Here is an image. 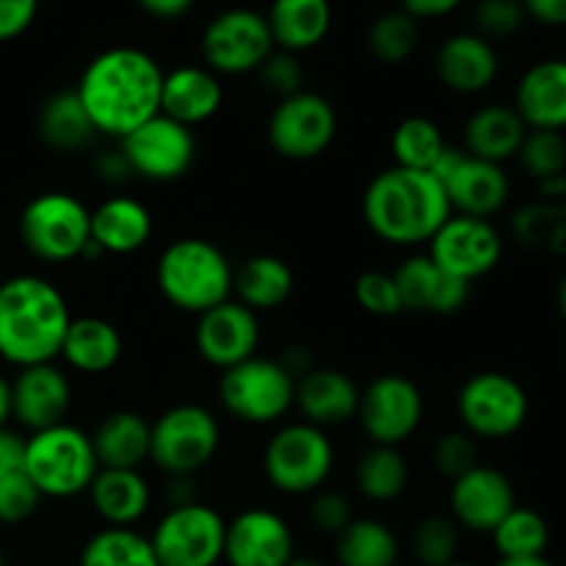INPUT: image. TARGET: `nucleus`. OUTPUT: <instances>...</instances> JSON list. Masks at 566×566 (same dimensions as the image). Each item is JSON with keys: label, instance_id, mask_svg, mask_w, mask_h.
<instances>
[{"label": "nucleus", "instance_id": "obj_13", "mask_svg": "<svg viewBox=\"0 0 566 566\" xmlns=\"http://www.w3.org/2000/svg\"><path fill=\"white\" fill-rule=\"evenodd\" d=\"M423 392L401 374L376 376L359 390L357 420L374 446L398 448L423 423Z\"/></svg>", "mask_w": 566, "mask_h": 566}, {"label": "nucleus", "instance_id": "obj_42", "mask_svg": "<svg viewBox=\"0 0 566 566\" xmlns=\"http://www.w3.org/2000/svg\"><path fill=\"white\" fill-rule=\"evenodd\" d=\"M459 525L442 514H429L412 531V553L423 566H446L457 562Z\"/></svg>", "mask_w": 566, "mask_h": 566}, {"label": "nucleus", "instance_id": "obj_29", "mask_svg": "<svg viewBox=\"0 0 566 566\" xmlns=\"http://www.w3.org/2000/svg\"><path fill=\"white\" fill-rule=\"evenodd\" d=\"M88 501L108 528H133L149 509V484L138 470L99 468Z\"/></svg>", "mask_w": 566, "mask_h": 566}, {"label": "nucleus", "instance_id": "obj_40", "mask_svg": "<svg viewBox=\"0 0 566 566\" xmlns=\"http://www.w3.org/2000/svg\"><path fill=\"white\" fill-rule=\"evenodd\" d=\"M514 235L523 247L536 252H566V202H539L528 205L514 216Z\"/></svg>", "mask_w": 566, "mask_h": 566}, {"label": "nucleus", "instance_id": "obj_22", "mask_svg": "<svg viewBox=\"0 0 566 566\" xmlns=\"http://www.w3.org/2000/svg\"><path fill=\"white\" fill-rule=\"evenodd\" d=\"M434 72L448 92L481 94L495 83L501 59L495 44L475 31L453 33L437 50Z\"/></svg>", "mask_w": 566, "mask_h": 566}, {"label": "nucleus", "instance_id": "obj_10", "mask_svg": "<svg viewBox=\"0 0 566 566\" xmlns=\"http://www.w3.org/2000/svg\"><path fill=\"white\" fill-rule=\"evenodd\" d=\"M459 418L473 440H506L525 426L531 401L525 387L501 370L470 376L457 398Z\"/></svg>", "mask_w": 566, "mask_h": 566}, {"label": "nucleus", "instance_id": "obj_58", "mask_svg": "<svg viewBox=\"0 0 566 566\" xmlns=\"http://www.w3.org/2000/svg\"><path fill=\"white\" fill-rule=\"evenodd\" d=\"M287 566H326L324 562H318V558H310V556H293Z\"/></svg>", "mask_w": 566, "mask_h": 566}, {"label": "nucleus", "instance_id": "obj_34", "mask_svg": "<svg viewBox=\"0 0 566 566\" xmlns=\"http://www.w3.org/2000/svg\"><path fill=\"white\" fill-rule=\"evenodd\" d=\"M36 133L55 153H77L97 136L75 88H64L44 99L36 116Z\"/></svg>", "mask_w": 566, "mask_h": 566}, {"label": "nucleus", "instance_id": "obj_1", "mask_svg": "<svg viewBox=\"0 0 566 566\" xmlns=\"http://www.w3.org/2000/svg\"><path fill=\"white\" fill-rule=\"evenodd\" d=\"M160 88L164 70L147 50L108 48L88 61L75 92L94 130L125 138L160 114Z\"/></svg>", "mask_w": 566, "mask_h": 566}, {"label": "nucleus", "instance_id": "obj_50", "mask_svg": "<svg viewBox=\"0 0 566 566\" xmlns=\"http://www.w3.org/2000/svg\"><path fill=\"white\" fill-rule=\"evenodd\" d=\"M39 14V0H0V42L20 39Z\"/></svg>", "mask_w": 566, "mask_h": 566}, {"label": "nucleus", "instance_id": "obj_47", "mask_svg": "<svg viewBox=\"0 0 566 566\" xmlns=\"http://www.w3.org/2000/svg\"><path fill=\"white\" fill-rule=\"evenodd\" d=\"M39 503H42V495L25 475V470H14V473L0 479V523H25L28 517L36 514Z\"/></svg>", "mask_w": 566, "mask_h": 566}, {"label": "nucleus", "instance_id": "obj_59", "mask_svg": "<svg viewBox=\"0 0 566 566\" xmlns=\"http://www.w3.org/2000/svg\"><path fill=\"white\" fill-rule=\"evenodd\" d=\"M558 313H562V318L566 324V274H564L562 285H558Z\"/></svg>", "mask_w": 566, "mask_h": 566}, {"label": "nucleus", "instance_id": "obj_43", "mask_svg": "<svg viewBox=\"0 0 566 566\" xmlns=\"http://www.w3.org/2000/svg\"><path fill=\"white\" fill-rule=\"evenodd\" d=\"M520 166L536 182L566 175V138L558 130H528L517 153Z\"/></svg>", "mask_w": 566, "mask_h": 566}, {"label": "nucleus", "instance_id": "obj_28", "mask_svg": "<svg viewBox=\"0 0 566 566\" xmlns=\"http://www.w3.org/2000/svg\"><path fill=\"white\" fill-rule=\"evenodd\" d=\"M525 133H528V127L520 119L514 105H484L464 125V153L503 166L506 160L517 158Z\"/></svg>", "mask_w": 566, "mask_h": 566}, {"label": "nucleus", "instance_id": "obj_33", "mask_svg": "<svg viewBox=\"0 0 566 566\" xmlns=\"http://www.w3.org/2000/svg\"><path fill=\"white\" fill-rule=\"evenodd\" d=\"M293 271L276 254H252L243 260L232 274V291L238 293L235 302L249 307L252 313H271L291 298Z\"/></svg>", "mask_w": 566, "mask_h": 566}, {"label": "nucleus", "instance_id": "obj_39", "mask_svg": "<svg viewBox=\"0 0 566 566\" xmlns=\"http://www.w3.org/2000/svg\"><path fill=\"white\" fill-rule=\"evenodd\" d=\"M446 147L448 142L437 122L426 119V116H407V119L398 122V127L392 130L390 149L392 158H396L392 166L429 171Z\"/></svg>", "mask_w": 566, "mask_h": 566}, {"label": "nucleus", "instance_id": "obj_41", "mask_svg": "<svg viewBox=\"0 0 566 566\" xmlns=\"http://www.w3.org/2000/svg\"><path fill=\"white\" fill-rule=\"evenodd\" d=\"M420 42V28L415 17H409L403 9L385 11L374 20L368 31V50L381 64H403L412 59Z\"/></svg>", "mask_w": 566, "mask_h": 566}, {"label": "nucleus", "instance_id": "obj_4", "mask_svg": "<svg viewBox=\"0 0 566 566\" xmlns=\"http://www.w3.org/2000/svg\"><path fill=\"white\" fill-rule=\"evenodd\" d=\"M232 274L227 254L205 238H180L169 243L155 265L158 291L180 313L202 315L232 293Z\"/></svg>", "mask_w": 566, "mask_h": 566}, {"label": "nucleus", "instance_id": "obj_37", "mask_svg": "<svg viewBox=\"0 0 566 566\" xmlns=\"http://www.w3.org/2000/svg\"><path fill=\"white\" fill-rule=\"evenodd\" d=\"M77 566H160L149 536L136 528H103L83 545Z\"/></svg>", "mask_w": 566, "mask_h": 566}, {"label": "nucleus", "instance_id": "obj_19", "mask_svg": "<svg viewBox=\"0 0 566 566\" xmlns=\"http://www.w3.org/2000/svg\"><path fill=\"white\" fill-rule=\"evenodd\" d=\"M293 553V531L271 509H247L227 523V566H287Z\"/></svg>", "mask_w": 566, "mask_h": 566}, {"label": "nucleus", "instance_id": "obj_45", "mask_svg": "<svg viewBox=\"0 0 566 566\" xmlns=\"http://www.w3.org/2000/svg\"><path fill=\"white\" fill-rule=\"evenodd\" d=\"M354 298L365 313L376 315V318H390V315L403 313L396 280L385 271H363L354 282Z\"/></svg>", "mask_w": 566, "mask_h": 566}, {"label": "nucleus", "instance_id": "obj_26", "mask_svg": "<svg viewBox=\"0 0 566 566\" xmlns=\"http://www.w3.org/2000/svg\"><path fill=\"white\" fill-rule=\"evenodd\" d=\"M304 423L329 429L357 418L359 387L343 370L313 368L296 381V403Z\"/></svg>", "mask_w": 566, "mask_h": 566}, {"label": "nucleus", "instance_id": "obj_18", "mask_svg": "<svg viewBox=\"0 0 566 566\" xmlns=\"http://www.w3.org/2000/svg\"><path fill=\"white\" fill-rule=\"evenodd\" d=\"M199 357L213 368L227 370L243 359L254 357L260 343V321L258 313L243 307L235 298L216 304L208 313L197 315V329H193Z\"/></svg>", "mask_w": 566, "mask_h": 566}, {"label": "nucleus", "instance_id": "obj_32", "mask_svg": "<svg viewBox=\"0 0 566 566\" xmlns=\"http://www.w3.org/2000/svg\"><path fill=\"white\" fill-rule=\"evenodd\" d=\"M61 357L70 368L81 370V374H108L122 359L119 329L111 321L97 318V315L72 318L64 346H61Z\"/></svg>", "mask_w": 566, "mask_h": 566}, {"label": "nucleus", "instance_id": "obj_53", "mask_svg": "<svg viewBox=\"0 0 566 566\" xmlns=\"http://www.w3.org/2000/svg\"><path fill=\"white\" fill-rule=\"evenodd\" d=\"M464 0H401V9L415 20H434L457 11Z\"/></svg>", "mask_w": 566, "mask_h": 566}, {"label": "nucleus", "instance_id": "obj_44", "mask_svg": "<svg viewBox=\"0 0 566 566\" xmlns=\"http://www.w3.org/2000/svg\"><path fill=\"white\" fill-rule=\"evenodd\" d=\"M525 9L520 0H479L473 9L475 33L484 39H509L525 25Z\"/></svg>", "mask_w": 566, "mask_h": 566}, {"label": "nucleus", "instance_id": "obj_52", "mask_svg": "<svg viewBox=\"0 0 566 566\" xmlns=\"http://www.w3.org/2000/svg\"><path fill=\"white\" fill-rule=\"evenodd\" d=\"M22 457H25V437L11 431L9 426L0 429V479L22 470Z\"/></svg>", "mask_w": 566, "mask_h": 566}, {"label": "nucleus", "instance_id": "obj_36", "mask_svg": "<svg viewBox=\"0 0 566 566\" xmlns=\"http://www.w3.org/2000/svg\"><path fill=\"white\" fill-rule=\"evenodd\" d=\"M409 484V464L398 448L370 446L357 462V490L368 501L390 503L403 495Z\"/></svg>", "mask_w": 566, "mask_h": 566}, {"label": "nucleus", "instance_id": "obj_60", "mask_svg": "<svg viewBox=\"0 0 566 566\" xmlns=\"http://www.w3.org/2000/svg\"><path fill=\"white\" fill-rule=\"evenodd\" d=\"M446 566H475V564H468V562H453V564H446Z\"/></svg>", "mask_w": 566, "mask_h": 566}, {"label": "nucleus", "instance_id": "obj_8", "mask_svg": "<svg viewBox=\"0 0 566 566\" xmlns=\"http://www.w3.org/2000/svg\"><path fill=\"white\" fill-rule=\"evenodd\" d=\"M335 468V448L324 429L287 423L269 440L263 470L269 484L282 495H313L324 490Z\"/></svg>", "mask_w": 566, "mask_h": 566}, {"label": "nucleus", "instance_id": "obj_31", "mask_svg": "<svg viewBox=\"0 0 566 566\" xmlns=\"http://www.w3.org/2000/svg\"><path fill=\"white\" fill-rule=\"evenodd\" d=\"M153 238V213L133 197L105 199L92 210V243L103 254H133Z\"/></svg>", "mask_w": 566, "mask_h": 566}, {"label": "nucleus", "instance_id": "obj_5", "mask_svg": "<svg viewBox=\"0 0 566 566\" xmlns=\"http://www.w3.org/2000/svg\"><path fill=\"white\" fill-rule=\"evenodd\" d=\"M22 470L42 497H77L88 492L99 464L94 457L92 437L77 426L59 423L50 429L33 431L25 437Z\"/></svg>", "mask_w": 566, "mask_h": 566}, {"label": "nucleus", "instance_id": "obj_25", "mask_svg": "<svg viewBox=\"0 0 566 566\" xmlns=\"http://www.w3.org/2000/svg\"><path fill=\"white\" fill-rule=\"evenodd\" d=\"M442 188H446L453 213L473 216V219H492L501 213L512 193V182L503 166L479 160L473 155H464L459 169L448 177Z\"/></svg>", "mask_w": 566, "mask_h": 566}, {"label": "nucleus", "instance_id": "obj_15", "mask_svg": "<svg viewBox=\"0 0 566 566\" xmlns=\"http://www.w3.org/2000/svg\"><path fill=\"white\" fill-rule=\"evenodd\" d=\"M337 136V114L326 97L298 92L276 103L269 119V142L280 158L313 160L332 147Z\"/></svg>", "mask_w": 566, "mask_h": 566}, {"label": "nucleus", "instance_id": "obj_24", "mask_svg": "<svg viewBox=\"0 0 566 566\" xmlns=\"http://www.w3.org/2000/svg\"><path fill=\"white\" fill-rule=\"evenodd\" d=\"M224 103V88L216 72L208 66L186 64L177 70L164 72V88H160V114L180 122L186 127H197L213 119Z\"/></svg>", "mask_w": 566, "mask_h": 566}, {"label": "nucleus", "instance_id": "obj_35", "mask_svg": "<svg viewBox=\"0 0 566 566\" xmlns=\"http://www.w3.org/2000/svg\"><path fill=\"white\" fill-rule=\"evenodd\" d=\"M335 556L340 566H396L401 545L381 520L354 517L337 534Z\"/></svg>", "mask_w": 566, "mask_h": 566}, {"label": "nucleus", "instance_id": "obj_51", "mask_svg": "<svg viewBox=\"0 0 566 566\" xmlns=\"http://www.w3.org/2000/svg\"><path fill=\"white\" fill-rule=\"evenodd\" d=\"M525 9V17L547 28L566 25V0H520Z\"/></svg>", "mask_w": 566, "mask_h": 566}, {"label": "nucleus", "instance_id": "obj_57", "mask_svg": "<svg viewBox=\"0 0 566 566\" xmlns=\"http://www.w3.org/2000/svg\"><path fill=\"white\" fill-rule=\"evenodd\" d=\"M495 566H556V564L547 562L545 556H536V558H501Z\"/></svg>", "mask_w": 566, "mask_h": 566}, {"label": "nucleus", "instance_id": "obj_9", "mask_svg": "<svg viewBox=\"0 0 566 566\" xmlns=\"http://www.w3.org/2000/svg\"><path fill=\"white\" fill-rule=\"evenodd\" d=\"M221 442V429L213 412L199 403H177L153 423L149 462L166 475L191 479L208 468Z\"/></svg>", "mask_w": 566, "mask_h": 566}, {"label": "nucleus", "instance_id": "obj_23", "mask_svg": "<svg viewBox=\"0 0 566 566\" xmlns=\"http://www.w3.org/2000/svg\"><path fill=\"white\" fill-rule=\"evenodd\" d=\"M514 111L528 130H566V59H545L523 72Z\"/></svg>", "mask_w": 566, "mask_h": 566}, {"label": "nucleus", "instance_id": "obj_21", "mask_svg": "<svg viewBox=\"0 0 566 566\" xmlns=\"http://www.w3.org/2000/svg\"><path fill=\"white\" fill-rule=\"evenodd\" d=\"M398 296L401 310L409 313H431V315H453L468 304L470 282L442 271L429 254H412L403 260L396 271Z\"/></svg>", "mask_w": 566, "mask_h": 566}, {"label": "nucleus", "instance_id": "obj_30", "mask_svg": "<svg viewBox=\"0 0 566 566\" xmlns=\"http://www.w3.org/2000/svg\"><path fill=\"white\" fill-rule=\"evenodd\" d=\"M153 423L133 409L111 412L92 434L94 457L99 468L138 470L149 459Z\"/></svg>", "mask_w": 566, "mask_h": 566}, {"label": "nucleus", "instance_id": "obj_17", "mask_svg": "<svg viewBox=\"0 0 566 566\" xmlns=\"http://www.w3.org/2000/svg\"><path fill=\"white\" fill-rule=\"evenodd\" d=\"M451 520L473 534H492L501 520L517 506L514 484L506 473L490 464H475L451 481Z\"/></svg>", "mask_w": 566, "mask_h": 566}, {"label": "nucleus", "instance_id": "obj_11", "mask_svg": "<svg viewBox=\"0 0 566 566\" xmlns=\"http://www.w3.org/2000/svg\"><path fill=\"white\" fill-rule=\"evenodd\" d=\"M224 517L216 509L193 501L186 506H169L149 542L160 566H216L224 562Z\"/></svg>", "mask_w": 566, "mask_h": 566}, {"label": "nucleus", "instance_id": "obj_48", "mask_svg": "<svg viewBox=\"0 0 566 566\" xmlns=\"http://www.w3.org/2000/svg\"><path fill=\"white\" fill-rule=\"evenodd\" d=\"M431 459H434V468L453 481L479 464V448L468 431H448L437 440Z\"/></svg>", "mask_w": 566, "mask_h": 566}, {"label": "nucleus", "instance_id": "obj_55", "mask_svg": "<svg viewBox=\"0 0 566 566\" xmlns=\"http://www.w3.org/2000/svg\"><path fill=\"white\" fill-rule=\"evenodd\" d=\"M97 171H99V177L108 182H122L130 177V166H127V160L122 158L119 149H116V153L103 155V158L97 160Z\"/></svg>", "mask_w": 566, "mask_h": 566}, {"label": "nucleus", "instance_id": "obj_7", "mask_svg": "<svg viewBox=\"0 0 566 566\" xmlns=\"http://www.w3.org/2000/svg\"><path fill=\"white\" fill-rule=\"evenodd\" d=\"M22 247L44 263H70L92 241V210L66 191L33 197L20 216Z\"/></svg>", "mask_w": 566, "mask_h": 566}, {"label": "nucleus", "instance_id": "obj_61", "mask_svg": "<svg viewBox=\"0 0 566 566\" xmlns=\"http://www.w3.org/2000/svg\"><path fill=\"white\" fill-rule=\"evenodd\" d=\"M0 566H6V558H3V553H0Z\"/></svg>", "mask_w": 566, "mask_h": 566}, {"label": "nucleus", "instance_id": "obj_14", "mask_svg": "<svg viewBox=\"0 0 566 566\" xmlns=\"http://www.w3.org/2000/svg\"><path fill=\"white\" fill-rule=\"evenodd\" d=\"M119 153L130 166V175L153 182H171L191 169L197 158V138L191 127L158 114L119 138Z\"/></svg>", "mask_w": 566, "mask_h": 566}, {"label": "nucleus", "instance_id": "obj_6", "mask_svg": "<svg viewBox=\"0 0 566 566\" xmlns=\"http://www.w3.org/2000/svg\"><path fill=\"white\" fill-rule=\"evenodd\" d=\"M221 407L249 426H271L285 418L296 403V379L280 359L249 357L221 370Z\"/></svg>", "mask_w": 566, "mask_h": 566}, {"label": "nucleus", "instance_id": "obj_54", "mask_svg": "<svg viewBox=\"0 0 566 566\" xmlns=\"http://www.w3.org/2000/svg\"><path fill=\"white\" fill-rule=\"evenodd\" d=\"M136 3L155 20H180L193 9L197 0H136Z\"/></svg>", "mask_w": 566, "mask_h": 566}, {"label": "nucleus", "instance_id": "obj_46", "mask_svg": "<svg viewBox=\"0 0 566 566\" xmlns=\"http://www.w3.org/2000/svg\"><path fill=\"white\" fill-rule=\"evenodd\" d=\"M258 81L276 103L293 94L304 92V70L298 55L285 53V50H274L263 64L258 66Z\"/></svg>", "mask_w": 566, "mask_h": 566}, {"label": "nucleus", "instance_id": "obj_12", "mask_svg": "<svg viewBox=\"0 0 566 566\" xmlns=\"http://www.w3.org/2000/svg\"><path fill=\"white\" fill-rule=\"evenodd\" d=\"M269 22L260 11L238 6L216 14L202 31L205 66L216 75H249L274 53Z\"/></svg>", "mask_w": 566, "mask_h": 566}, {"label": "nucleus", "instance_id": "obj_3", "mask_svg": "<svg viewBox=\"0 0 566 566\" xmlns=\"http://www.w3.org/2000/svg\"><path fill=\"white\" fill-rule=\"evenodd\" d=\"M453 216L448 193L429 171H379L363 193V219L376 238L392 247L429 243Z\"/></svg>", "mask_w": 566, "mask_h": 566}, {"label": "nucleus", "instance_id": "obj_49", "mask_svg": "<svg viewBox=\"0 0 566 566\" xmlns=\"http://www.w3.org/2000/svg\"><path fill=\"white\" fill-rule=\"evenodd\" d=\"M310 520H313V525L321 534L337 536L354 520L352 503H348V497L340 495V492L318 490L315 492L313 503H310Z\"/></svg>", "mask_w": 566, "mask_h": 566}, {"label": "nucleus", "instance_id": "obj_16", "mask_svg": "<svg viewBox=\"0 0 566 566\" xmlns=\"http://www.w3.org/2000/svg\"><path fill=\"white\" fill-rule=\"evenodd\" d=\"M429 258L442 271L473 285L497 269L503 258V238L490 219L453 213L429 241Z\"/></svg>", "mask_w": 566, "mask_h": 566}, {"label": "nucleus", "instance_id": "obj_2", "mask_svg": "<svg viewBox=\"0 0 566 566\" xmlns=\"http://www.w3.org/2000/svg\"><path fill=\"white\" fill-rule=\"evenodd\" d=\"M70 304L50 280L17 274L0 282V359L20 368L61 357Z\"/></svg>", "mask_w": 566, "mask_h": 566}, {"label": "nucleus", "instance_id": "obj_20", "mask_svg": "<svg viewBox=\"0 0 566 566\" xmlns=\"http://www.w3.org/2000/svg\"><path fill=\"white\" fill-rule=\"evenodd\" d=\"M72 407L70 376L55 363L20 368L11 379V418L28 429L42 431L50 426L66 423Z\"/></svg>", "mask_w": 566, "mask_h": 566}, {"label": "nucleus", "instance_id": "obj_38", "mask_svg": "<svg viewBox=\"0 0 566 566\" xmlns=\"http://www.w3.org/2000/svg\"><path fill=\"white\" fill-rule=\"evenodd\" d=\"M490 536L501 558H536L551 545V525L536 509L514 506Z\"/></svg>", "mask_w": 566, "mask_h": 566}, {"label": "nucleus", "instance_id": "obj_56", "mask_svg": "<svg viewBox=\"0 0 566 566\" xmlns=\"http://www.w3.org/2000/svg\"><path fill=\"white\" fill-rule=\"evenodd\" d=\"M11 420V379L0 374V429Z\"/></svg>", "mask_w": 566, "mask_h": 566}, {"label": "nucleus", "instance_id": "obj_27", "mask_svg": "<svg viewBox=\"0 0 566 566\" xmlns=\"http://www.w3.org/2000/svg\"><path fill=\"white\" fill-rule=\"evenodd\" d=\"M265 22L276 50L293 55L307 53L329 36L332 3L329 0H271Z\"/></svg>", "mask_w": 566, "mask_h": 566}]
</instances>
